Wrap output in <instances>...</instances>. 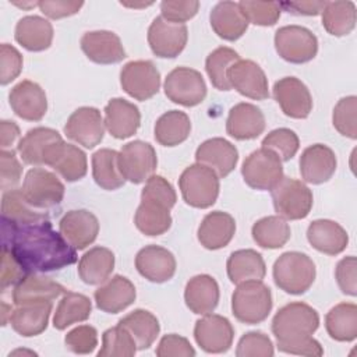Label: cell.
Returning <instances> with one entry per match:
<instances>
[{
  "label": "cell",
  "mask_w": 357,
  "mask_h": 357,
  "mask_svg": "<svg viewBox=\"0 0 357 357\" xmlns=\"http://www.w3.org/2000/svg\"><path fill=\"white\" fill-rule=\"evenodd\" d=\"M141 201L156 202L172 209L177 201V195L173 185L163 176L153 174L145 181V187L141 191Z\"/></svg>",
  "instance_id": "obj_52"
},
{
  "label": "cell",
  "mask_w": 357,
  "mask_h": 357,
  "mask_svg": "<svg viewBox=\"0 0 357 357\" xmlns=\"http://www.w3.org/2000/svg\"><path fill=\"white\" fill-rule=\"evenodd\" d=\"M82 6H84V1H73V0H68V1L67 0L38 1V7L40 8V11L52 20H60L64 17L74 15L81 10Z\"/></svg>",
  "instance_id": "obj_61"
},
{
  "label": "cell",
  "mask_w": 357,
  "mask_h": 357,
  "mask_svg": "<svg viewBox=\"0 0 357 357\" xmlns=\"http://www.w3.org/2000/svg\"><path fill=\"white\" fill-rule=\"evenodd\" d=\"M265 130V116L252 103L240 102L234 105L226 120V132L238 141L254 139Z\"/></svg>",
  "instance_id": "obj_26"
},
{
  "label": "cell",
  "mask_w": 357,
  "mask_h": 357,
  "mask_svg": "<svg viewBox=\"0 0 357 357\" xmlns=\"http://www.w3.org/2000/svg\"><path fill=\"white\" fill-rule=\"evenodd\" d=\"M199 8V1L197 0H178V1H169L165 0L160 3V15L176 24H184L185 21L191 20Z\"/></svg>",
  "instance_id": "obj_57"
},
{
  "label": "cell",
  "mask_w": 357,
  "mask_h": 357,
  "mask_svg": "<svg viewBox=\"0 0 357 357\" xmlns=\"http://www.w3.org/2000/svg\"><path fill=\"white\" fill-rule=\"evenodd\" d=\"M165 95L177 105L192 107L206 96V84L199 71L190 67L173 68L163 84Z\"/></svg>",
  "instance_id": "obj_10"
},
{
  "label": "cell",
  "mask_w": 357,
  "mask_h": 357,
  "mask_svg": "<svg viewBox=\"0 0 357 357\" xmlns=\"http://www.w3.org/2000/svg\"><path fill=\"white\" fill-rule=\"evenodd\" d=\"M92 176L95 183L107 191L124 185L126 178L120 170L119 152L110 148H102L92 155Z\"/></svg>",
  "instance_id": "obj_38"
},
{
  "label": "cell",
  "mask_w": 357,
  "mask_h": 357,
  "mask_svg": "<svg viewBox=\"0 0 357 357\" xmlns=\"http://www.w3.org/2000/svg\"><path fill=\"white\" fill-rule=\"evenodd\" d=\"M227 79L230 86L245 98L254 100H265L269 98L268 78L259 64L252 60H237L229 68Z\"/></svg>",
  "instance_id": "obj_17"
},
{
  "label": "cell",
  "mask_w": 357,
  "mask_h": 357,
  "mask_svg": "<svg viewBox=\"0 0 357 357\" xmlns=\"http://www.w3.org/2000/svg\"><path fill=\"white\" fill-rule=\"evenodd\" d=\"M300 141L297 134L290 128H276L268 132L262 139V148L273 151L282 162L290 160L298 151Z\"/></svg>",
  "instance_id": "obj_49"
},
{
  "label": "cell",
  "mask_w": 357,
  "mask_h": 357,
  "mask_svg": "<svg viewBox=\"0 0 357 357\" xmlns=\"http://www.w3.org/2000/svg\"><path fill=\"white\" fill-rule=\"evenodd\" d=\"M275 49L278 54L293 64L312 60L318 52L317 36L305 26L284 25L275 32Z\"/></svg>",
  "instance_id": "obj_8"
},
{
  "label": "cell",
  "mask_w": 357,
  "mask_h": 357,
  "mask_svg": "<svg viewBox=\"0 0 357 357\" xmlns=\"http://www.w3.org/2000/svg\"><path fill=\"white\" fill-rule=\"evenodd\" d=\"M194 337L204 351L219 354L230 349L234 329L227 318L211 312L195 322Z\"/></svg>",
  "instance_id": "obj_15"
},
{
  "label": "cell",
  "mask_w": 357,
  "mask_h": 357,
  "mask_svg": "<svg viewBox=\"0 0 357 357\" xmlns=\"http://www.w3.org/2000/svg\"><path fill=\"white\" fill-rule=\"evenodd\" d=\"M64 343L75 354H89L98 346V332L91 325H79L66 335Z\"/></svg>",
  "instance_id": "obj_54"
},
{
  "label": "cell",
  "mask_w": 357,
  "mask_h": 357,
  "mask_svg": "<svg viewBox=\"0 0 357 357\" xmlns=\"http://www.w3.org/2000/svg\"><path fill=\"white\" fill-rule=\"evenodd\" d=\"M236 231L234 218L222 211L209 212L201 222L197 237L206 250H219L226 247Z\"/></svg>",
  "instance_id": "obj_30"
},
{
  "label": "cell",
  "mask_w": 357,
  "mask_h": 357,
  "mask_svg": "<svg viewBox=\"0 0 357 357\" xmlns=\"http://www.w3.org/2000/svg\"><path fill=\"white\" fill-rule=\"evenodd\" d=\"M319 326V315L311 305L294 301L278 310L272 319V333L279 351L297 356L319 357L324 349L312 337Z\"/></svg>",
  "instance_id": "obj_2"
},
{
  "label": "cell",
  "mask_w": 357,
  "mask_h": 357,
  "mask_svg": "<svg viewBox=\"0 0 357 357\" xmlns=\"http://www.w3.org/2000/svg\"><path fill=\"white\" fill-rule=\"evenodd\" d=\"M141 124L139 109L123 99L113 98L105 106V127L109 134L117 139L132 137Z\"/></svg>",
  "instance_id": "obj_24"
},
{
  "label": "cell",
  "mask_w": 357,
  "mask_h": 357,
  "mask_svg": "<svg viewBox=\"0 0 357 357\" xmlns=\"http://www.w3.org/2000/svg\"><path fill=\"white\" fill-rule=\"evenodd\" d=\"M119 325L124 326L130 332L138 350L149 349L160 332L158 318L152 312L142 308H137L128 315L123 317L119 321Z\"/></svg>",
  "instance_id": "obj_39"
},
{
  "label": "cell",
  "mask_w": 357,
  "mask_h": 357,
  "mask_svg": "<svg viewBox=\"0 0 357 357\" xmlns=\"http://www.w3.org/2000/svg\"><path fill=\"white\" fill-rule=\"evenodd\" d=\"M308 243L319 252L337 255L349 244L347 231L336 222L329 219H317L307 229Z\"/></svg>",
  "instance_id": "obj_31"
},
{
  "label": "cell",
  "mask_w": 357,
  "mask_h": 357,
  "mask_svg": "<svg viewBox=\"0 0 357 357\" xmlns=\"http://www.w3.org/2000/svg\"><path fill=\"white\" fill-rule=\"evenodd\" d=\"M195 160L212 169L218 177L223 178L234 170L238 162V151L227 139L215 137L204 141L197 148Z\"/></svg>",
  "instance_id": "obj_21"
},
{
  "label": "cell",
  "mask_w": 357,
  "mask_h": 357,
  "mask_svg": "<svg viewBox=\"0 0 357 357\" xmlns=\"http://www.w3.org/2000/svg\"><path fill=\"white\" fill-rule=\"evenodd\" d=\"M114 269V254L106 247H93L78 262L79 279L86 284H100Z\"/></svg>",
  "instance_id": "obj_37"
},
{
  "label": "cell",
  "mask_w": 357,
  "mask_h": 357,
  "mask_svg": "<svg viewBox=\"0 0 357 357\" xmlns=\"http://www.w3.org/2000/svg\"><path fill=\"white\" fill-rule=\"evenodd\" d=\"M176 258L165 247L145 245L137 252L135 268L141 276L153 283L170 280L176 273Z\"/></svg>",
  "instance_id": "obj_19"
},
{
  "label": "cell",
  "mask_w": 357,
  "mask_h": 357,
  "mask_svg": "<svg viewBox=\"0 0 357 357\" xmlns=\"http://www.w3.org/2000/svg\"><path fill=\"white\" fill-rule=\"evenodd\" d=\"M188 29L185 24H176L162 15L153 18L148 28V43L152 53L160 59H174L185 47Z\"/></svg>",
  "instance_id": "obj_13"
},
{
  "label": "cell",
  "mask_w": 357,
  "mask_h": 357,
  "mask_svg": "<svg viewBox=\"0 0 357 357\" xmlns=\"http://www.w3.org/2000/svg\"><path fill=\"white\" fill-rule=\"evenodd\" d=\"M158 357H194L195 350L188 342V339L176 335L169 333L165 335L156 349Z\"/></svg>",
  "instance_id": "obj_59"
},
{
  "label": "cell",
  "mask_w": 357,
  "mask_h": 357,
  "mask_svg": "<svg viewBox=\"0 0 357 357\" xmlns=\"http://www.w3.org/2000/svg\"><path fill=\"white\" fill-rule=\"evenodd\" d=\"M13 112L26 121H39L47 112V99L39 84L22 79L8 93Z\"/></svg>",
  "instance_id": "obj_18"
},
{
  "label": "cell",
  "mask_w": 357,
  "mask_h": 357,
  "mask_svg": "<svg viewBox=\"0 0 357 357\" xmlns=\"http://www.w3.org/2000/svg\"><path fill=\"white\" fill-rule=\"evenodd\" d=\"M272 202L276 213L287 220H300L308 216L312 208V192L300 180L282 177L271 190Z\"/></svg>",
  "instance_id": "obj_6"
},
{
  "label": "cell",
  "mask_w": 357,
  "mask_h": 357,
  "mask_svg": "<svg viewBox=\"0 0 357 357\" xmlns=\"http://www.w3.org/2000/svg\"><path fill=\"white\" fill-rule=\"evenodd\" d=\"M47 218L25 199L21 188H13L3 192L1 197V220L10 223H28Z\"/></svg>",
  "instance_id": "obj_46"
},
{
  "label": "cell",
  "mask_w": 357,
  "mask_h": 357,
  "mask_svg": "<svg viewBox=\"0 0 357 357\" xmlns=\"http://www.w3.org/2000/svg\"><path fill=\"white\" fill-rule=\"evenodd\" d=\"M1 325L4 326V325H7V315L8 317H11V312H13V310H11V305H7L4 301L1 303Z\"/></svg>",
  "instance_id": "obj_64"
},
{
  "label": "cell",
  "mask_w": 357,
  "mask_h": 357,
  "mask_svg": "<svg viewBox=\"0 0 357 357\" xmlns=\"http://www.w3.org/2000/svg\"><path fill=\"white\" fill-rule=\"evenodd\" d=\"M356 112H357V98L354 95L342 98L333 107L332 123L333 127L344 137L356 139Z\"/></svg>",
  "instance_id": "obj_51"
},
{
  "label": "cell",
  "mask_w": 357,
  "mask_h": 357,
  "mask_svg": "<svg viewBox=\"0 0 357 357\" xmlns=\"http://www.w3.org/2000/svg\"><path fill=\"white\" fill-rule=\"evenodd\" d=\"M26 275V271L17 261L13 252L8 248L1 247V291H4L8 286H15Z\"/></svg>",
  "instance_id": "obj_60"
},
{
  "label": "cell",
  "mask_w": 357,
  "mask_h": 357,
  "mask_svg": "<svg viewBox=\"0 0 357 357\" xmlns=\"http://www.w3.org/2000/svg\"><path fill=\"white\" fill-rule=\"evenodd\" d=\"M20 137V127L10 120L0 121V145L3 149L10 148Z\"/></svg>",
  "instance_id": "obj_63"
},
{
  "label": "cell",
  "mask_w": 357,
  "mask_h": 357,
  "mask_svg": "<svg viewBox=\"0 0 357 357\" xmlns=\"http://www.w3.org/2000/svg\"><path fill=\"white\" fill-rule=\"evenodd\" d=\"M191 131L190 117L181 110H169L155 123V139L163 146H176L184 142Z\"/></svg>",
  "instance_id": "obj_40"
},
{
  "label": "cell",
  "mask_w": 357,
  "mask_h": 357,
  "mask_svg": "<svg viewBox=\"0 0 357 357\" xmlns=\"http://www.w3.org/2000/svg\"><path fill=\"white\" fill-rule=\"evenodd\" d=\"M322 25L333 36L349 35L357 20V10L353 1H326L322 10Z\"/></svg>",
  "instance_id": "obj_44"
},
{
  "label": "cell",
  "mask_w": 357,
  "mask_h": 357,
  "mask_svg": "<svg viewBox=\"0 0 357 357\" xmlns=\"http://www.w3.org/2000/svg\"><path fill=\"white\" fill-rule=\"evenodd\" d=\"M251 234L257 245L261 248H269V250H276L283 247L290 236L291 230L286 219L282 216H265L257 220L252 225Z\"/></svg>",
  "instance_id": "obj_43"
},
{
  "label": "cell",
  "mask_w": 357,
  "mask_h": 357,
  "mask_svg": "<svg viewBox=\"0 0 357 357\" xmlns=\"http://www.w3.org/2000/svg\"><path fill=\"white\" fill-rule=\"evenodd\" d=\"M184 301L194 314H211L219 303L218 282L211 275L205 273L191 278L184 289Z\"/></svg>",
  "instance_id": "obj_33"
},
{
  "label": "cell",
  "mask_w": 357,
  "mask_h": 357,
  "mask_svg": "<svg viewBox=\"0 0 357 357\" xmlns=\"http://www.w3.org/2000/svg\"><path fill=\"white\" fill-rule=\"evenodd\" d=\"M22 70L21 53L8 43L0 46V84L7 85L14 81Z\"/></svg>",
  "instance_id": "obj_56"
},
{
  "label": "cell",
  "mask_w": 357,
  "mask_h": 357,
  "mask_svg": "<svg viewBox=\"0 0 357 357\" xmlns=\"http://www.w3.org/2000/svg\"><path fill=\"white\" fill-rule=\"evenodd\" d=\"M240 60L238 53L227 46H220L212 50L205 60V70L212 85L219 91H230V82L227 79L229 68Z\"/></svg>",
  "instance_id": "obj_47"
},
{
  "label": "cell",
  "mask_w": 357,
  "mask_h": 357,
  "mask_svg": "<svg viewBox=\"0 0 357 357\" xmlns=\"http://www.w3.org/2000/svg\"><path fill=\"white\" fill-rule=\"evenodd\" d=\"M271 289L262 280H245L231 294V311L237 321L255 325L265 321L272 310Z\"/></svg>",
  "instance_id": "obj_4"
},
{
  "label": "cell",
  "mask_w": 357,
  "mask_h": 357,
  "mask_svg": "<svg viewBox=\"0 0 357 357\" xmlns=\"http://www.w3.org/2000/svg\"><path fill=\"white\" fill-rule=\"evenodd\" d=\"M0 187L3 191L13 190L22 176V165L17 159L15 151L1 149L0 152Z\"/></svg>",
  "instance_id": "obj_55"
},
{
  "label": "cell",
  "mask_w": 357,
  "mask_h": 357,
  "mask_svg": "<svg viewBox=\"0 0 357 357\" xmlns=\"http://www.w3.org/2000/svg\"><path fill=\"white\" fill-rule=\"evenodd\" d=\"M64 293H67L66 287L50 278L39 273H28L14 286L13 303L15 305H22L29 303L53 301Z\"/></svg>",
  "instance_id": "obj_28"
},
{
  "label": "cell",
  "mask_w": 357,
  "mask_h": 357,
  "mask_svg": "<svg viewBox=\"0 0 357 357\" xmlns=\"http://www.w3.org/2000/svg\"><path fill=\"white\" fill-rule=\"evenodd\" d=\"M275 284L289 294H303L314 283L317 269L314 261L303 252H283L273 264Z\"/></svg>",
  "instance_id": "obj_3"
},
{
  "label": "cell",
  "mask_w": 357,
  "mask_h": 357,
  "mask_svg": "<svg viewBox=\"0 0 357 357\" xmlns=\"http://www.w3.org/2000/svg\"><path fill=\"white\" fill-rule=\"evenodd\" d=\"M1 247L8 248L26 273L60 271L77 262V250L57 233L49 218L10 223L1 220Z\"/></svg>",
  "instance_id": "obj_1"
},
{
  "label": "cell",
  "mask_w": 357,
  "mask_h": 357,
  "mask_svg": "<svg viewBox=\"0 0 357 357\" xmlns=\"http://www.w3.org/2000/svg\"><path fill=\"white\" fill-rule=\"evenodd\" d=\"M273 353V344L269 336L258 331L243 335L236 349L237 357H272Z\"/></svg>",
  "instance_id": "obj_53"
},
{
  "label": "cell",
  "mask_w": 357,
  "mask_h": 357,
  "mask_svg": "<svg viewBox=\"0 0 357 357\" xmlns=\"http://www.w3.org/2000/svg\"><path fill=\"white\" fill-rule=\"evenodd\" d=\"M21 190L28 204L33 208L49 209L63 201L66 188L54 173L33 167L26 172Z\"/></svg>",
  "instance_id": "obj_9"
},
{
  "label": "cell",
  "mask_w": 357,
  "mask_h": 357,
  "mask_svg": "<svg viewBox=\"0 0 357 357\" xmlns=\"http://www.w3.org/2000/svg\"><path fill=\"white\" fill-rule=\"evenodd\" d=\"M45 165L54 169L64 180L73 183L81 180L88 170L86 155L73 144L60 141L49 151Z\"/></svg>",
  "instance_id": "obj_25"
},
{
  "label": "cell",
  "mask_w": 357,
  "mask_h": 357,
  "mask_svg": "<svg viewBox=\"0 0 357 357\" xmlns=\"http://www.w3.org/2000/svg\"><path fill=\"white\" fill-rule=\"evenodd\" d=\"M226 269L230 282L234 284L245 280H262L266 275L262 255L251 248L233 251L227 258Z\"/></svg>",
  "instance_id": "obj_36"
},
{
  "label": "cell",
  "mask_w": 357,
  "mask_h": 357,
  "mask_svg": "<svg viewBox=\"0 0 357 357\" xmlns=\"http://www.w3.org/2000/svg\"><path fill=\"white\" fill-rule=\"evenodd\" d=\"M357 261L356 257L349 255L342 258L335 268V278L343 294L354 297L357 294Z\"/></svg>",
  "instance_id": "obj_58"
},
{
  "label": "cell",
  "mask_w": 357,
  "mask_h": 357,
  "mask_svg": "<svg viewBox=\"0 0 357 357\" xmlns=\"http://www.w3.org/2000/svg\"><path fill=\"white\" fill-rule=\"evenodd\" d=\"M63 141L59 131L49 127L31 128L18 142L17 151L24 163L31 166L45 165V159L57 142Z\"/></svg>",
  "instance_id": "obj_32"
},
{
  "label": "cell",
  "mask_w": 357,
  "mask_h": 357,
  "mask_svg": "<svg viewBox=\"0 0 357 357\" xmlns=\"http://www.w3.org/2000/svg\"><path fill=\"white\" fill-rule=\"evenodd\" d=\"M280 8L294 15H318L322 13L326 1H283Z\"/></svg>",
  "instance_id": "obj_62"
},
{
  "label": "cell",
  "mask_w": 357,
  "mask_h": 357,
  "mask_svg": "<svg viewBox=\"0 0 357 357\" xmlns=\"http://www.w3.org/2000/svg\"><path fill=\"white\" fill-rule=\"evenodd\" d=\"M120 85L137 100H148L159 92L160 73L151 60H132L120 71Z\"/></svg>",
  "instance_id": "obj_12"
},
{
  "label": "cell",
  "mask_w": 357,
  "mask_h": 357,
  "mask_svg": "<svg viewBox=\"0 0 357 357\" xmlns=\"http://www.w3.org/2000/svg\"><path fill=\"white\" fill-rule=\"evenodd\" d=\"M137 229L145 236H160L172 226L170 209L151 201H141L134 215Z\"/></svg>",
  "instance_id": "obj_45"
},
{
  "label": "cell",
  "mask_w": 357,
  "mask_h": 357,
  "mask_svg": "<svg viewBox=\"0 0 357 357\" xmlns=\"http://www.w3.org/2000/svg\"><path fill=\"white\" fill-rule=\"evenodd\" d=\"M137 344L130 332L116 325L109 328L102 335V347L98 351L99 357H131L137 351Z\"/></svg>",
  "instance_id": "obj_48"
},
{
  "label": "cell",
  "mask_w": 357,
  "mask_h": 357,
  "mask_svg": "<svg viewBox=\"0 0 357 357\" xmlns=\"http://www.w3.org/2000/svg\"><path fill=\"white\" fill-rule=\"evenodd\" d=\"M300 174L305 183L322 184L326 183L336 172V155L324 145L314 144L307 146L300 156Z\"/></svg>",
  "instance_id": "obj_23"
},
{
  "label": "cell",
  "mask_w": 357,
  "mask_h": 357,
  "mask_svg": "<svg viewBox=\"0 0 357 357\" xmlns=\"http://www.w3.org/2000/svg\"><path fill=\"white\" fill-rule=\"evenodd\" d=\"M178 187L187 205L206 209L216 202L220 184L218 174L212 169L201 163H194L183 170L178 178Z\"/></svg>",
  "instance_id": "obj_5"
},
{
  "label": "cell",
  "mask_w": 357,
  "mask_h": 357,
  "mask_svg": "<svg viewBox=\"0 0 357 357\" xmlns=\"http://www.w3.org/2000/svg\"><path fill=\"white\" fill-rule=\"evenodd\" d=\"M328 335L337 342H353L357 337V305L340 303L329 310L325 317Z\"/></svg>",
  "instance_id": "obj_41"
},
{
  "label": "cell",
  "mask_w": 357,
  "mask_h": 357,
  "mask_svg": "<svg viewBox=\"0 0 357 357\" xmlns=\"http://www.w3.org/2000/svg\"><path fill=\"white\" fill-rule=\"evenodd\" d=\"M92 311V303L89 297L81 293L67 291L63 294L60 300L54 317H53V326L57 331H64L67 326L84 322L89 318Z\"/></svg>",
  "instance_id": "obj_42"
},
{
  "label": "cell",
  "mask_w": 357,
  "mask_h": 357,
  "mask_svg": "<svg viewBox=\"0 0 357 357\" xmlns=\"http://www.w3.org/2000/svg\"><path fill=\"white\" fill-rule=\"evenodd\" d=\"M209 21L213 32L229 42L241 38L248 28L247 18L241 13L238 3L234 1L216 3L209 14Z\"/></svg>",
  "instance_id": "obj_29"
},
{
  "label": "cell",
  "mask_w": 357,
  "mask_h": 357,
  "mask_svg": "<svg viewBox=\"0 0 357 357\" xmlns=\"http://www.w3.org/2000/svg\"><path fill=\"white\" fill-rule=\"evenodd\" d=\"M67 138L92 149L99 145L105 135V121L99 109L92 106H82L74 110L64 126Z\"/></svg>",
  "instance_id": "obj_14"
},
{
  "label": "cell",
  "mask_w": 357,
  "mask_h": 357,
  "mask_svg": "<svg viewBox=\"0 0 357 357\" xmlns=\"http://www.w3.org/2000/svg\"><path fill=\"white\" fill-rule=\"evenodd\" d=\"M81 49L96 64H116L126 59L124 46L112 31H88L81 38Z\"/></svg>",
  "instance_id": "obj_20"
},
{
  "label": "cell",
  "mask_w": 357,
  "mask_h": 357,
  "mask_svg": "<svg viewBox=\"0 0 357 357\" xmlns=\"http://www.w3.org/2000/svg\"><path fill=\"white\" fill-rule=\"evenodd\" d=\"M52 24L39 15H25L15 25V40L29 52H42L50 47L53 40Z\"/></svg>",
  "instance_id": "obj_35"
},
{
  "label": "cell",
  "mask_w": 357,
  "mask_h": 357,
  "mask_svg": "<svg viewBox=\"0 0 357 357\" xmlns=\"http://www.w3.org/2000/svg\"><path fill=\"white\" fill-rule=\"evenodd\" d=\"M96 307L107 314H117L130 307L137 297L135 287L130 279L114 275L93 293Z\"/></svg>",
  "instance_id": "obj_27"
},
{
  "label": "cell",
  "mask_w": 357,
  "mask_h": 357,
  "mask_svg": "<svg viewBox=\"0 0 357 357\" xmlns=\"http://www.w3.org/2000/svg\"><path fill=\"white\" fill-rule=\"evenodd\" d=\"M273 98L282 112L291 119H307L312 110V98L307 85L296 77H283L273 85Z\"/></svg>",
  "instance_id": "obj_16"
},
{
  "label": "cell",
  "mask_w": 357,
  "mask_h": 357,
  "mask_svg": "<svg viewBox=\"0 0 357 357\" xmlns=\"http://www.w3.org/2000/svg\"><path fill=\"white\" fill-rule=\"evenodd\" d=\"M63 237L75 248L84 250L91 245L99 233L98 218L86 209L68 211L59 222Z\"/></svg>",
  "instance_id": "obj_22"
},
{
  "label": "cell",
  "mask_w": 357,
  "mask_h": 357,
  "mask_svg": "<svg viewBox=\"0 0 357 357\" xmlns=\"http://www.w3.org/2000/svg\"><path fill=\"white\" fill-rule=\"evenodd\" d=\"M52 307V301L17 305L8 321L18 335L24 337L38 336L47 328Z\"/></svg>",
  "instance_id": "obj_34"
},
{
  "label": "cell",
  "mask_w": 357,
  "mask_h": 357,
  "mask_svg": "<svg viewBox=\"0 0 357 357\" xmlns=\"http://www.w3.org/2000/svg\"><path fill=\"white\" fill-rule=\"evenodd\" d=\"M241 174L248 187L258 191H271L283 177L282 160L273 151L259 148L244 159Z\"/></svg>",
  "instance_id": "obj_7"
},
{
  "label": "cell",
  "mask_w": 357,
  "mask_h": 357,
  "mask_svg": "<svg viewBox=\"0 0 357 357\" xmlns=\"http://www.w3.org/2000/svg\"><path fill=\"white\" fill-rule=\"evenodd\" d=\"M119 165L126 180L141 184L153 176L158 166V156L151 144L135 139L121 146Z\"/></svg>",
  "instance_id": "obj_11"
},
{
  "label": "cell",
  "mask_w": 357,
  "mask_h": 357,
  "mask_svg": "<svg viewBox=\"0 0 357 357\" xmlns=\"http://www.w3.org/2000/svg\"><path fill=\"white\" fill-rule=\"evenodd\" d=\"M241 13L247 18L248 24L259 26H271L280 18V4L276 1H250L243 0L238 3Z\"/></svg>",
  "instance_id": "obj_50"
}]
</instances>
